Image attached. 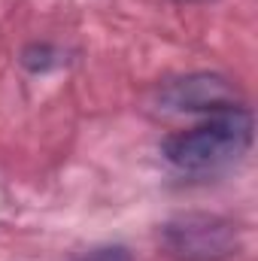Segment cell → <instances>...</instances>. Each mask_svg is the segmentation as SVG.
<instances>
[{
	"mask_svg": "<svg viewBox=\"0 0 258 261\" xmlns=\"http://www.w3.org/2000/svg\"><path fill=\"white\" fill-rule=\"evenodd\" d=\"M252 146V113L243 103L207 113L194 128L176 130L164 140L161 155L170 167L189 176H213L234 167Z\"/></svg>",
	"mask_w": 258,
	"mask_h": 261,
	"instance_id": "6da1fadb",
	"label": "cell"
},
{
	"mask_svg": "<svg viewBox=\"0 0 258 261\" xmlns=\"http://www.w3.org/2000/svg\"><path fill=\"white\" fill-rule=\"evenodd\" d=\"M161 246L173 261H228L237 252V228L222 216L183 213L164 222Z\"/></svg>",
	"mask_w": 258,
	"mask_h": 261,
	"instance_id": "7a4b0ae2",
	"label": "cell"
},
{
	"mask_svg": "<svg viewBox=\"0 0 258 261\" xmlns=\"http://www.w3.org/2000/svg\"><path fill=\"white\" fill-rule=\"evenodd\" d=\"M161 103L170 110H186V113H216L225 107H234V88L222 76L210 73H194L173 79L161 88Z\"/></svg>",
	"mask_w": 258,
	"mask_h": 261,
	"instance_id": "3957f363",
	"label": "cell"
},
{
	"mask_svg": "<svg viewBox=\"0 0 258 261\" xmlns=\"http://www.w3.org/2000/svg\"><path fill=\"white\" fill-rule=\"evenodd\" d=\"M73 261H134V258H131V252L125 246H94V249L82 252Z\"/></svg>",
	"mask_w": 258,
	"mask_h": 261,
	"instance_id": "277c9868",
	"label": "cell"
}]
</instances>
